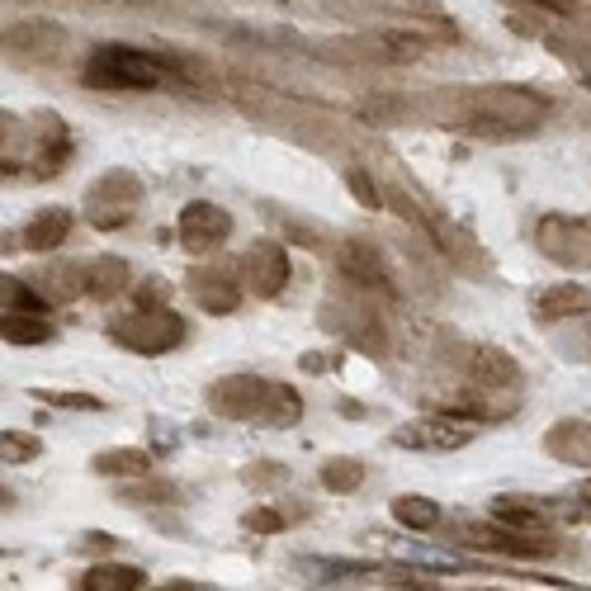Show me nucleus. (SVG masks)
<instances>
[{
    "mask_svg": "<svg viewBox=\"0 0 591 591\" xmlns=\"http://www.w3.org/2000/svg\"><path fill=\"white\" fill-rule=\"evenodd\" d=\"M492 521L507 525V530H516V535H539L544 539V511H530V507H516V502H497Z\"/></svg>",
    "mask_w": 591,
    "mask_h": 591,
    "instance_id": "nucleus-14",
    "label": "nucleus"
},
{
    "mask_svg": "<svg viewBox=\"0 0 591 591\" xmlns=\"http://www.w3.org/2000/svg\"><path fill=\"white\" fill-rule=\"evenodd\" d=\"M247 525H255V530H280V525H284V516H270V511H255V516H247Z\"/></svg>",
    "mask_w": 591,
    "mask_h": 591,
    "instance_id": "nucleus-21",
    "label": "nucleus"
},
{
    "mask_svg": "<svg viewBox=\"0 0 591 591\" xmlns=\"http://www.w3.org/2000/svg\"><path fill=\"white\" fill-rule=\"evenodd\" d=\"M208 402L218 407L223 417H261L270 421V402H275V388L265 378H251V374H232L208 393Z\"/></svg>",
    "mask_w": 591,
    "mask_h": 591,
    "instance_id": "nucleus-3",
    "label": "nucleus"
},
{
    "mask_svg": "<svg viewBox=\"0 0 591 591\" xmlns=\"http://www.w3.org/2000/svg\"><path fill=\"white\" fill-rule=\"evenodd\" d=\"M398 554H402V558H412V564H421V568H445V572L464 568V558H459V554H450V549H427V544H402Z\"/></svg>",
    "mask_w": 591,
    "mask_h": 591,
    "instance_id": "nucleus-18",
    "label": "nucleus"
},
{
    "mask_svg": "<svg viewBox=\"0 0 591 591\" xmlns=\"http://www.w3.org/2000/svg\"><path fill=\"white\" fill-rule=\"evenodd\" d=\"M95 468H100V474H147V454H138V450H110V454H95Z\"/></svg>",
    "mask_w": 591,
    "mask_h": 591,
    "instance_id": "nucleus-17",
    "label": "nucleus"
},
{
    "mask_svg": "<svg viewBox=\"0 0 591 591\" xmlns=\"http://www.w3.org/2000/svg\"><path fill=\"white\" fill-rule=\"evenodd\" d=\"M582 81H587V90H591V67H587V76H582Z\"/></svg>",
    "mask_w": 591,
    "mask_h": 591,
    "instance_id": "nucleus-22",
    "label": "nucleus"
},
{
    "mask_svg": "<svg viewBox=\"0 0 591 591\" xmlns=\"http://www.w3.org/2000/svg\"><path fill=\"white\" fill-rule=\"evenodd\" d=\"M147 582V572L143 568H128V564H104V568H90L81 587L86 591H133V587H143Z\"/></svg>",
    "mask_w": 591,
    "mask_h": 591,
    "instance_id": "nucleus-10",
    "label": "nucleus"
},
{
    "mask_svg": "<svg viewBox=\"0 0 591 591\" xmlns=\"http://www.w3.org/2000/svg\"><path fill=\"white\" fill-rule=\"evenodd\" d=\"M0 303H20V308H24V303H34V294H29L24 284H14V280L0 275Z\"/></svg>",
    "mask_w": 591,
    "mask_h": 591,
    "instance_id": "nucleus-20",
    "label": "nucleus"
},
{
    "mask_svg": "<svg viewBox=\"0 0 591 591\" xmlns=\"http://www.w3.org/2000/svg\"><path fill=\"white\" fill-rule=\"evenodd\" d=\"M194 298H200V308H214V312H232L241 303V289L237 284H194Z\"/></svg>",
    "mask_w": 591,
    "mask_h": 591,
    "instance_id": "nucleus-16",
    "label": "nucleus"
},
{
    "mask_svg": "<svg viewBox=\"0 0 591 591\" xmlns=\"http://www.w3.org/2000/svg\"><path fill=\"white\" fill-rule=\"evenodd\" d=\"M393 441L407 445V450H459V445L474 441V427H468V421H450V417L412 421V427H402Z\"/></svg>",
    "mask_w": 591,
    "mask_h": 591,
    "instance_id": "nucleus-6",
    "label": "nucleus"
},
{
    "mask_svg": "<svg viewBox=\"0 0 591 591\" xmlns=\"http://www.w3.org/2000/svg\"><path fill=\"white\" fill-rule=\"evenodd\" d=\"M86 81L104 86V90H157L171 81V67L161 57H151L143 48H124V43H110V48H95L86 62Z\"/></svg>",
    "mask_w": 591,
    "mask_h": 591,
    "instance_id": "nucleus-1",
    "label": "nucleus"
},
{
    "mask_svg": "<svg viewBox=\"0 0 591 591\" xmlns=\"http://www.w3.org/2000/svg\"><path fill=\"white\" fill-rule=\"evenodd\" d=\"M549 450L558 454V459H572V464H591V431L587 427H558L549 435Z\"/></svg>",
    "mask_w": 591,
    "mask_h": 591,
    "instance_id": "nucleus-13",
    "label": "nucleus"
},
{
    "mask_svg": "<svg viewBox=\"0 0 591 591\" xmlns=\"http://www.w3.org/2000/svg\"><path fill=\"white\" fill-rule=\"evenodd\" d=\"M322 482H327L331 492H355L360 482H365V468H360L355 459H331L322 468Z\"/></svg>",
    "mask_w": 591,
    "mask_h": 591,
    "instance_id": "nucleus-15",
    "label": "nucleus"
},
{
    "mask_svg": "<svg viewBox=\"0 0 591 591\" xmlns=\"http://www.w3.org/2000/svg\"><path fill=\"white\" fill-rule=\"evenodd\" d=\"M227 232H232V218H227L223 208H214V204H185L180 208V218H175V237H180V247H185L190 255L214 251L218 241H227Z\"/></svg>",
    "mask_w": 591,
    "mask_h": 591,
    "instance_id": "nucleus-4",
    "label": "nucleus"
},
{
    "mask_svg": "<svg viewBox=\"0 0 591 591\" xmlns=\"http://www.w3.org/2000/svg\"><path fill=\"white\" fill-rule=\"evenodd\" d=\"M393 521L407 530H431V525H441V507L431 497H398L393 502Z\"/></svg>",
    "mask_w": 591,
    "mask_h": 591,
    "instance_id": "nucleus-12",
    "label": "nucleus"
},
{
    "mask_svg": "<svg viewBox=\"0 0 591 591\" xmlns=\"http://www.w3.org/2000/svg\"><path fill=\"white\" fill-rule=\"evenodd\" d=\"M582 497H587V502H591V482H587V492H582Z\"/></svg>",
    "mask_w": 591,
    "mask_h": 591,
    "instance_id": "nucleus-23",
    "label": "nucleus"
},
{
    "mask_svg": "<svg viewBox=\"0 0 591 591\" xmlns=\"http://www.w3.org/2000/svg\"><path fill=\"white\" fill-rule=\"evenodd\" d=\"M241 270H247L251 294L275 298L284 289V280H289V255H284L280 241H255V247L247 251V261H241Z\"/></svg>",
    "mask_w": 591,
    "mask_h": 591,
    "instance_id": "nucleus-5",
    "label": "nucleus"
},
{
    "mask_svg": "<svg viewBox=\"0 0 591 591\" xmlns=\"http://www.w3.org/2000/svg\"><path fill=\"white\" fill-rule=\"evenodd\" d=\"M67 227H71V218L62 214V208H48V214H38L34 223L24 227V247L29 251H48V247H57V241L67 237Z\"/></svg>",
    "mask_w": 591,
    "mask_h": 591,
    "instance_id": "nucleus-11",
    "label": "nucleus"
},
{
    "mask_svg": "<svg viewBox=\"0 0 591 591\" xmlns=\"http://www.w3.org/2000/svg\"><path fill=\"white\" fill-rule=\"evenodd\" d=\"M591 308V294L582 289V284H554V289H544L535 298V312L544 317V322H564V317H582Z\"/></svg>",
    "mask_w": 591,
    "mask_h": 591,
    "instance_id": "nucleus-8",
    "label": "nucleus"
},
{
    "mask_svg": "<svg viewBox=\"0 0 591 591\" xmlns=\"http://www.w3.org/2000/svg\"><path fill=\"white\" fill-rule=\"evenodd\" d=\"M180 337H185V327H180V317H171V312H133L128 322L114 327V341L133 345L138 355H161V351H171Z\"/></svg>",
    "mask_w": 591,
    "mask_h": 591,
    "instance_id": "nucleus-2",
    "label": "nucleus"
},
{
    "mask_svg": "<svg viewBox=\"0 0 591 591\" xmlns=\"http://www.w3.org/2000/svg\"><path fill=\"white\" fill-rule=\"evenodd\" d=\"M482 114L497 118L502 128H530V124H539L544 118V100L535 95H511V90H488L482 100H474Z\"/></svg>",
    "mask_w": 591,
    "mask_h": 591,
    "instance_id": "nucleus-7",
    "label": "nucleus"
},
{
    "mask_svg": "<svg viewBox=\"0 0 591 591\" xmlns=\"http://www.w3.org/2000/svg\"><path fill=\"white\" fill-rule=\"evenodd\" d=\"M38 454V441H29L24 431H5L0 435V464H24Z\"/></svg>",
    "mask_w": 591,
    "mask_h": 591,
    "instance_id": "nucleus-19",
    "label": "nucleus"
},
{
    "mask_svg": "<svg viewBox=\"0 0 591 591\" xmlns=\"http://www.w3.org/2000/svg\"><path fill=\"white\" fill-rule=\"evenodd\" d=\"M0 341L43 345V341H53V322H43V317H24L20 308H0Z\"/></svg>",
    "mask_w": 591,
    "mask_h": 591,
    "instance_id": "nucleus-9",
    "label": "nucleus"
}]
</instances>
